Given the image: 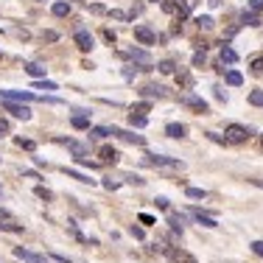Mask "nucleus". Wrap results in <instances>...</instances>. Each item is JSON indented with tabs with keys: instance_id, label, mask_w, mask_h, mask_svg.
<instances>
[{
	"instance_id": "obj_49",
	"label": "nucleus",
	"mask_w": 263,
	"mask_h": 263,
	"mask_svg": "<svg viewBox=\"0 0 263 263\" xmlns=\"http://www.w3.org/2000/svg\"><path fill=\"white\" fill-rule=\"evenodd\" d=\"M0 132H9V121H3V118H0Z\"/></svg>"
},
{
	"instance_id": "obj_33",
	"label": "nucleus",
	"mask_w": 263,
	"mask_h": 263,
	"mask_svg": "<svg viewBox=\"0 0 263 263\" xmlns=\"http://www.w3.org/2000/svg\"><path fill=\"white\" fill-rule=\"evenodd\" d=\"M34 193H36V196H40V199H45V202H51V196H53V193H51V191H48V187H42V185H40V187H36V191H34Z\"/></svg>"
},
{
	"instance_id": "obj_19",
	"label": "nucleus",
	"mask_w": 263,
	"mask_h": 263,
	"mask_svg": "<svg viewBox=\"0 0 263 263\" xmlns=\"http://www.w3.org/2000/svg\"><path fill=\"white\" fill-rule=\"evenodd\" d=\"M185 196L187 199H208V191L204 187H185Z\"/></svg>"
},
{
	"instance_id": "obj_48",
	"label": "nucleus",
	"mask_w": 263,
	"mask_h": 263,
	"mask_svg": "<svg viewBox=\"0 0 263 263\" xmlns=\"http://www.w3.org/2000/svg\"><path fill=\"white\" fill-rule=\"evenodd\" d=\"M45 40H48V42H56L59 36H56V31H45Z\"/></svg>"
},
{
	"instance_id": "obj_24",
	"label": "nucleus",
	"mask_w": 263,
	"mask_h": 263,
	"mask_svg": "<svg viewBox=\"0 0 263 263\" xmlns=\"http://www.w3.org/2000/svg\"><path fill=\"white\" fill-rule=\"evenodd\" d=\"M73 126H76V129H90V118H87V115H73Z\"/></svg>"
},
{
	"instance_id": "obj_29",
	"label": "nucleus",
	"mask_w": 263,
	"mask_h": 263,
	"mask_svg": "<svg viewBox=\"0 0 263 263\" xmlns=\"http://www.w3.org/2000/svg\"><path fill=\"white\" fill-rule=\"evenodd\" d=\"M129 56H132V59H137V62H146V65H148V53H146V51H140V48H132Z\"/></svg>"
},
{
	"instance_id": "obj_28",
	"label": "nucleus",
	"mask_w": 263,
	"mask_h": 263,
	"mask_svg": "<svg viewBox=\"0 0 263 263\" xmlns=\"http://www.w3.org/2000/svg\"><path fill=\"white\" fill-rule=\"evenodd\" d=\"M249 104H252V106H263V90H252V92H249Z\"/></svg>"
},
{
	"instance_id": "obj_9",
	"label": "nucleus",
	"mask_w": 263,
	"mask_h": 263,
	"mask_svg": "<svg viewBox=\"0 0 263 263\" xmlns=\"http://www.w3.org/2000/svg\"><path fill=\"white\" fill-rule=\"evenodd\" d=\"M182 104H187L196 112H202V115H208V101H202L199 96H182Z\"/></svg>"
},
{
	"instance_id": "obj_4",
	"label": "nucleus",
	"mask_w": 263,
	"mask_h": 263,
	"mask_svg": "<svg viewBox=\"0 0 263 263\" xmlns=\"http://www.w3.org/2000/svg\"><path fill=\"white\" fill-rule=\"evenodd\" d=\"M109 135L121 137V140H126V143H135V146H143V143H146V137H143V135H135V132L118 129V126H112V129H109Z\"/></svg>"
},
{
	"instance_id": "obj_38",
	"label": "nucleus",
	"mask_w": 263,
	"mask_h": 263,
	"mask_svg": "<svg viewBox=\"0 0 263 263\" xmlns=\"http://www.w3.org/2000/svg\"><path fill=\"white\" fill-rule=\"evenodd\" d=\"M177 81H179L182 87H191V84H193V79L187 76V73H177Z\"/></svg>"
},
{
	"instance_id": "obj_27",
	"label": "nucleus",
	"mask_w": 263,
	"mask_h": 263,
	"mask_svg": "<svg viewBox=\"0 0 263 263\" xmlns=\"http://www.w3.org/2000/svg\"><path fill=\"white\" fill-rule=\"evenodd\" d=\"M196 26H199V28H204V31H210V28H213V17H210V14L196 17Z\"/></svg>"
},
{
	"instance_id": "obj_26",
	"label": "nucleus",
	"mask_w": 263,
	"mask_h": 263,
	"mask_svg": "<svg viewBox=\"0 0 263 263\" xmlns=\"http://www.w3.org/2000/svg\"><path fill=\"white\" fill-rule=\"evenodd\" d=\"M34 90H59V87H56L53 81H48V79H36L34 81Z\"/></svg>"
},
{
	"instance_id": "obj_52",
	"label": "nucleus",
	"mask_w": 263,
	"mask_h": 263,
	"mask_svg": "<svg viewBox=\"0 0 263 263\" xmlns=\"http://www.w3.org/2000/svg\"><path fill=\"white\" fill-rule=\"evenodd\" d=\"M40 3H42V0H40Z\"/></svg>"
},
{
	"instance_id": "obj_43",
	"label": "nucleus",
	"mask_w": 263,
	"mask_h": 263,
	"mask_svg": "<svg viewBox=\"0 0 263 263\" xmlns=\"http://www.w3.org/2000/svg\"><path fill=\"white\" fill-rule=\"evenodd\" d=\"M126 182L129 185H143V179L137 177V174H126Z\"/></svg>"
},
{
	"instance_id": "obj_11",
	"label": "nucleus",
	"mask_w": 263,
	"mask_h": 263,
	"mask_svg": "<svg viewBox=\"0 0 263 263\" xmlns=\"http://www.w3.org/2000/svg\"><path fill=\"white\" fill-rule=\"evenodd\" d=\"M165 135L174 137V140H182V137L187 135V126H185V123H168V126H165Z\"/></svg>"
},
{
	"instance_id": "obj_39",
	"label": "nucleus",
	"mask_w": 263,
	"mask_h": 263,
	"mask_svg": "<svg viewBox=\"0 0 263 263\" xmlns=\"http://www.w3.org/2000/svg\"><path fill=\"white\" fill-rule=\"evenodd\" d=\"M104 187L106 191H118V187H121V179H104Z\"/></svg>"
},
{
	"instance_id": "obj_21",
	"label": "nucleus",
	"mask_w": 263,
	"mask_h": 263,
	"mask_svg": "<svg viewBox=\"0 0 263 263\" xmlns=\"http://www.w3.org/2000/svg\"><path fill=\"white\" fill-rule=\"evenodd\" d=\"M165 255H168V258H171L174 263H179V260H182V252H177V249H165ZM185 263H196V260H193L191 255H185Z\"/></svg>"
},
{
	"instance_id": "obj_1",
	"label": "nucleus",
	"mask_w": 263,
	"mask_h": 263,
	"mask_svg": "<svg viewBox=\"0 0 263 263\" xmlns=\"http://www.w3.org/2000/svg\"><path fill=\"white\" fill-rule=\"evenodd\" d=\"M224 137H227V143H243L252 137V129L241 126V123H230L227 129H224Z\"/></svg>"
},
{
	"instance_id": "obj_25",
	"label": "nucleus",
	"mask_w": 263,
	"mask_h": 263,
	"mask_svg": "<svg viewBox=\"0 0 263 263\" xmlns=\"http://www.w3.org/2000/svg\"><path fill=\"white\" fill-rule=\"evenodd\" d=\"M241 23H243V26H260V20L255 17V11H243V14H241Z\"/></svg>"
},
{
	"instance_id": "obj_37",
	"label": "nucleus",
	"mask_w": 263,
	"mask_h": 263,
	"mask_svg": "<svg viewBox=\"0 0 263 263\" xmlns=\"http://www.w3.org/2000/svg\"><path fill=\"white\" fill-rule=\"evenodd\" d=\"M106 14H109L112 20H129V14H123V11H118V9H109Z\"/></svg>"
},
{
	"instance_id": "obj_8",
	"label": "nucleus",
	"mask_w": 263,
	"mask_h": 263,
	"mask_svg": "<svg viewBox=\"0 0 263 263\" xmlns=\"http://www.w3.org/2000/svg\"><path fill=\"white\" fill-rule=\"evenodd\" d=\"M191 213H193V218H196V221L202 224V227H208V230H216V227H218V221H216V218L210 216V213H202L199 208H193Z\"/></svg>"
},
{
	"instance_id": "obj_42",
	"label": "nucleus",
	"mask_w": 263,
	"mask_h": 263,
	"mask_svg": "<svg viewBox=\"0 0 263 263\" xmlns=\"http://www.w3.org/2000/svg\"><path fill=\"white\" fill-rule=\"evenodd\" d=\"M249 11H263V0H249Z\"/></svg>"
},
{
	"instance_id": "obj_50",
	"label": "nucleus",
	"mask_w": 263,
	"mask_h": 263,
	"mask_svg": "<svg viewBox=\"0 0 263 263\" xmlns=\"http://www.w3.org/2000/svg\"><path fill=\"white\" fill-rule=\"evenodd\" d=\"M249 182H252L255 187H263V179H249Z\"/></svg>"
},
{
	"instance_id": "obj_32",
	"label": "nucleus",
	"mask_w": 263,
	"mask_h": 263,
	"mask_svg": "<svg viewBox=\"0 0 263 263\" xmlns=\"http://www.w3.org/2000/svg\"><path fill=\"white\" fill-rule=\"evenodd\" d=\"M249 67H252L255 73H263V56H255V59L249 62Z\"/></svg>"
},
{
	"instance_id": "obj_41",
	"label": "nucleus",
	"mask_w": 263,
	"mask_h": 263,
	"mask_svg": "<svg viewBox=\"0 0 263 263\" xmlns=\"http://www.w3.org/2000/svg\"><path fill=\"white\" fill-rule=\"evenodd\" d=\"M104 40H106V42H109V45H115V42H118V36H115V34H112V31H109V28H104Z\"/></svg>"
},
{
	"instance_id": "obj_12",
	"label": "nucleus",
	"mask_w": 263,
	"mask_h": 263,
	"mask_svg": "<svg viewBox=\"0 0 263 263\" xmlns=\"http://www.w3.org/2000/svg\"><path fill=\"white\" fill-rule=\"evenodd\" d=\"M140 96H146V98H165V87H160V84H146L140 90Z\"/></svg>"
},
{
	"instance_id": "obj_20",
	"label": "nucleus",
	"mask_w": 263,
	"mask_h": 263,
	"mask_svg": "<svg viewBox=\"0 0 263 263\" xmlns=\"http://www.w3.org/2000/svg\"><path fill=\"white\" fill-rule=\"evenodd\" d=\"M65 174H67V177H73V179H79V182H84V185H96V179H90V177H84V174H79V171H73V168H65Z\"/></svg>"
},
{
	"instance_id": "obj_51",
	"label": "nucleus",
	"mask_w": 263,
	"mask_h": 263,
	"mask_svg": "<svg viewBox=\"0 0 263 263\" xmlns=\"http://www.w3.org/2000/svg\"><path fill=\"white\" fill-rule=\"evenodd\" d=\"M0 59H3V51H0Z\"/></svg>"
},
{
	"instance_id": "obj_17",
	"label": "nucleus",
	"mask_w": 263,
	"mask_h": 263,
	"mask_svg": "<svg viewBox=\"0 0 263 263\" xmlns=\"http://www.w3.org/2000/svg\"><path fill=\"white\" fill-rule=\"evenodd\" d=\"M148 123V118L146 115H137V112H129V126H137V129H143Z\"/></svg>"
},
{
	"instance_id": "obj_31",
	"label": "nucleus",
	"mask_w": 263,
	"mask_h": 263,
	"mask_svg": "<svg viewBox=\"0 0 263 263\" xmlns=\"http://www.w3.org/2000/svg\"><path fill=\"white\" fill-rule=\"evenodd\" d=\"M137 221L146 224V227H152V224H157V218H154L152 213H140V216H137Z\"/></svg>"
},
{
	"instance_id": "obj_2",
	"label": "nucleus",
	"mask_w": 263,
	"mask_h": 263,
	"mask_svg": "<svg viewBox=\"0 0 263 263\" xmlns=\"http://www.w3.org/2000/svg\"><path fill=\"white\" fill-rule=\"evenodd\" d=\"M0 98H3V101H17V104L36 101L34 92H23V90H0Z\"/></svg>"
},
{
	"instance_id": "obj_16",
	"label": "nucleus",
	"mask_w": 263,
	"mask_h": 263,
	"mask_svg": "<svg viewBox=\"0 0 263 263\" xmlns=\"http://www.w3.org/2000/svg\"><path fill=\"white\" fill-rule=\"evenodd\" d=\"M0 230H6V233H23V224H17L14 218H0Z\"/></svg>"
},
{
	"instance_id": "obj_44",
	"label": "nucleus",
	"mask_w": 263,
	"mask_h": 263,
	"mask_svg": "<svg viewBox=\"0 0 263 263\" xmlns=\"http://www.w3.org/2000/svg\"><path fill=\"white\" fill-rule=\"evenodd\" d=\"M90 11H96V14H106V9H104L101 3H92V6H90Z\"/></svg>"
},
{
	"instance_id": "obj_13",
	"label": "nucleus",
	"mask_w": 263,
	"mask_h": 263,
	"mask_svg": "<svg viewBox=\"0 0 263 263\" xmlns=\"http://www.w3.org/2000/svg\"><path fill=\"white\" fill-rule=\"evenodd\" d=\"M168 224H171L174 233L182 235V230H185V216H179V213H168Z\"/></svg>"
},
{
	"instance_id": "obj_6",
	"label": "nucleus",
	"mask_w": 263,
	"mask_h": 263,
	"mask_svg": "<svg viewBox=\"0 0 263 263\" xmlns=\"http://www.w3.org/2000/svg\"><path fill=\"white\" fill-rule=\"evenodd\" d=\"M73 42L79 45V51H92V48H96V40H92V34H90V31H76Z\"/></svg>"
},
{
	"instance_id": "obj_15",
	"label": "nucleus",
	"mask_w": 263,
	"mask_h": 263,
	"mask_svg": "<svg viewBox=\"0 0 263 263\" xmlns=\"http://www.w3.org/2000/svg\"><path fill=\"white\" fill-rule=\"evenodd\" d=\"M51 11H53V17H67L70 14V3H67V0H56L51 6Z\"/></svg>"
},
{
	"instance_id": "obj_14",
	"label": "nucleus",
	"mask_w": 263,
	"mask_h": 263,
	"mask_svg": "<svg viewBox=\"0 0 263 263\" xmlns=\"http://www.w3.org/2000/svg\"><path fill=\"white\" fill-rule=\"evenodd\" d=\"M26 73L31 79H45V73H48V67H42V65H36V62H28L26 65Z\"/></svg>"
},
{
	"instance_id": "obj_47",
	"label": "nucleus",
	"mask_w": 263,
	"mask_h": 263,
	"mask_svg": "<svg viewBox=\"0 0 263 263\" xmlns=\"http://www.w3.org/2000/svg\"><path fill=\"white\" fill-rule=\"evenodd\" d=\"M193 65H196V67H199V65H204V51H202V53H196V56H193Z\"/></svg>"
},
{
	"instance_id": "obj_23",
	"label": "nucleus",
	"mask_w": 263,
	"mask_h": 263,
	"mask_svg": "<svg viewBox=\"0 0 263 263\" xmlns=\"http://www.w3.org/2000/svg\"><path fill=\"white\" fill-rule=\"evenodd\" d=\"M227 84H230V87H241V84H243V76H241L238 70H230V73H227Z\"/></svg>"
},
{
	"instance_id": "obj_22",
	"label": "nucleus",
	"mask_w": 263,
	"mask_h": 263,
	"mask_svg": "<svg viewBox=\"0 0 263 263\" xmlns=\"http://www.w3.org/2000/svg\"><path fill=\"white\" fill-rule=\"evenodd\" d=\"M157 70L165 73V76H171V73H177V65H174L171 59H165V62H160V65H157Z\"/></svg>"
},
{
	"instance_id": "obj_34",
	"label": "nucleus",
	"mask_w": 263,
	"mask_h": 263,
	"mask_svg": "<svg viewBox=\"0 0 263 263\" xmlns=\"http://www.w3.org/2000/svg\"><path fill=\"white\" fill-rule=\"evenodd\" d=\"M17 146H20V148H26V152H34V140H23V137H17Z\"/></svg>"
},
{
	"instance_id": "obj_45",
	"label": "nucleus",
	"mask_w": 263,
	"mask_h": 263,
	"mask_svg": "<svg viewBox=\"0 0 263 263\" xmlns=\"http://www.w3.org/2000/svg\"><path fill=\"white\" fill-rule=\"evenodd\" d=\"M129 233H132V235H135V238H137V241H143V227H132V230H129Z\"/></svg>"
},
{
	"instance_id": "obj_18",
	"label": "nucleus",
	"mask_w": 263,
	"mask_h": 263,
	"mask_svg": "<svg viewBox=\"0 0 263 263\" xmlns=\"http://www.w3.org/2000/svg\"><path fill=\"white\" fill-rule=\"evenodd\" d=\"M221 62H227V65H233V62H238V53H235L230 45H221Z\"/></svg>"
},
{
	"instance_id": "obj_35",
	"label": "nucleus",
	"mask_w": 263,
	"mask_h": 263,
	"mask_svg": "<svg viewBox=\"0 0 263 263\" xmlns=\"http://www.w3.org/2000/svg\"><path fill=\"white\" fill-rule=\"evenodd\" d=\"M154 208H160V210H171V204H168V199H165V196H157V199H154Z\"/></svg>"
},
{
	"instance_id": "obj_40",
	"label": "nucleus",
	"mask_w": 263,
	"mask_h": 263,
	"mask_svg": "<svg viewBox=\"0 0 263 263\" xmlns=\"http://www.w3.org/2000/svg\"><path fill=\"white\" fill-rule=\"evenodd\" d=\"M252 252L258 255V258H263V241H252Z\"/></svg>"
},
{
	"instance_id": "obj_5",
	"label": "nucleus",
	"mask_w": 263,
	"mask_h": 263,
	"mask_svg": "<svg viewBox=\"0 0 263 263\" xmlns=\"http://www.w3.org/2000/svg\"><path fill=\"white\" fill-rule=\"evenodd\" d=\"M135 40L140 42V45H154V42H157V34H154L148 26H137L135 28Z\"/></svg>"
},
{
	"instance_id": "obj_7",
	"label": "nucleus",
	"mask_w": 263,
	"mask_h": 263,
	"mask_svg": "<svg viewBox=\"0 0 263 263\" xmlns=\"http://www.w3.org/2000/svg\"><path fill=\"white\" fill-rule=\"evenodd\" d=\"M146 160L152 165H162V168H182V162L174 160V157H162V154H146Z\"/></svg>"
},
{
	"instance_id": "obj_10",
	"label": "nucleus",
	"mask_w": 263,
	"mask_h": 263,
	"mask_svg": "<svg viewBox=\"0 0 263 263\" xmlns=\"http://www.w3.org/2000/svg\"><path fill=\"white\" fill-rule=\"evenodd\" d=\"M98 157H101V162H112V165H115V162L121 160V152H115L112 146H101L98 148Z\"/></svg>"
},
{
	"instance_id": "obj_46",
	"label": "nucleus",
	"mask_w": 263,
	"mask_h": 263,
	"mask_svg": "<svg viewBox=\"0 0 263 263\" xmlns=\"http://www.w3.org/2000/svg\"><path fill=\"white\" fill-rule=\"evenodd\" d=\"M162 11H168V14H174V11H177V3H162Z\"/></svg>"
},
{
	"instance_id": "obj_3",
	"label": "nucleus",
	"mask_w": 263,
	"mask_h": 263,
	"mask_svg": "<svg viewBox=\"0 0 263 263\" xmlns=\"http://www.w3.org/2000/svg\"><path fill=\"white\" fill-rule=\"evenodd\" d=\"M3 109L11 112L14 118H20V121H31V109L26 104H17V101H3Z\"/></svg>"
},
{
	"instance_id": "obj_36",
	"label": "nucleus",
	"mask_w": 263,
	"mask_h": 263,
	"mask_svg": "<svg viewBox=\"0 0 263 263\" xmlns=\"http://www.w3.org/2000/svg\"><path fill=\"white\" fill-rule=\"evenodd\" d=\"M90 135H92V137H98V140H101V137H106V135H109V129H106V126H96V129L90 132Z\"/></svg>"
},
{
	"instance_id": "obj_30",
	"label": "nucleus",
	"mask_w": 263,
	"mask_h": 263,
	"mask_svg": "<svg viewBox=\"0 0 263 263\" xmlns=\"http://www.w3.org/2000/svg\"><path fill=\"white\" fill-rule=\"evenodd\" d=\"M132 112H137V115H146V112H152V104H148V101H140V104L132 106Z\"/></svg>"
}]
</instances>
